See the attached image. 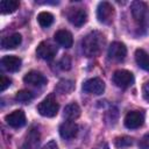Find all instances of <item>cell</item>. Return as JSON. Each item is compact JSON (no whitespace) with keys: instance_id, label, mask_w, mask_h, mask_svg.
Here are the masks:
<instances>
[{"instance_id":"5bb4252c","label":"cell","mask_w":149,"mask_h":149,"mask_svg":"<svg viewBox=\"0 0 149 149\" xmlns=\"http://www.w3.org/2000/svg\"><path fill=\"white\" fill-rule=\"evenodd\" d=\"M54 38L63 48H71L73 44V38H72L71 33L65 29H61V30L56 31Z\"/></svg>"},{"instance_id":"7a4b0ae2","label":"cell","mask_w":149,"mask_h":149,"mask_svg":"<svg viewBox=\"0 0 149 149\" xmlns=\"http://www.w3.org/2000/svg\"><path fill=\"white\" fill-rule=\"evenodd\" d=\"M133 19L143 29L149 28V6L143 1H134L130 5Z\"/></svg>"},{"instance_id":"d6986e66","label":"cell","mask_w":149,"mask_h":149,"mask_svg":"<svg viewBox=\"0 0 149 149\" xmlns=\"http://www.w3.org/2000/svg\"><path fill=\"white\" fill-rule=\"evenodd\" d=\"M80 115V107L78 106V104L76 102H71L69 105L65 106L64 108V116L68 120H76L77 118H79Z\"/></svg>"},{"instance_id":"9a60e30c","label":"cell","mask_w":149,"mask_h":149,"mask_svg":"<svg viewBox=\"0 0 149 149\" xmlns=\"http://www.w3.org/2000/svg\"><path fill=\"white\" fill-rule=\"evenodd\" d=\"M2 68L8 72H15L21 68V59L16 56H5L1 59Z\"/></svg>"},{"instance_id":"9c48e42d","label":"cell","mask_w":149,"mask_h":149,"mask_svg":"<svg viewBox=\"0 0 149 149\" xmlns=\"http://www.w3.org/2000/svg\"><path fill=\"white\" fill-rule=\"evenodd\" d=\"M56 52H57V48L49 42H41L36 48V55L44 61L52 59Z\"/></svg>"},{"instance_id":"44dd1931","label":"cell","mask_w":149,"mask_h":149,"mask_svg":"<svg viewBox=\"0 0 149 149\" xmlns=\"http://www.w3.org/2000/svg\"><path fill=\"white\" fill-rule=\"evenodd\" d=\"M37 21H38V23H40L41 27L48 28L54 22V15L51 13H49V12H41L37 15Z\"/></svg>"},{"instance_id":"e0dca14e","label":"cell","mask_w":149,"mask_h":149,"mask_svg":"<svg viewBox=\"0 0 149 149\" xmlns=\"http://www.w3.org/2000/svg\"><path fill=\"white\" fill-rule=\"evenodd\" d=\"M38 142H40V134H38V130H36V129H30L29 133L27 134L26 139H24L22 149H35L36 146L38 144Z\"/></svg>"},{"instance_id":"2e32d148","label":"cell","mask_w":149,"mask_h":149,"mask_svg":"<svg viewBox=\"0 0 149 149\" xmlns=\"http://www.w3.org/2000/svg\"><path fill=\"white\" fill-rule=\"evenodd\" d=\"M21 41H22L21 35L15 33V34H12L10 36L3 37L1 40V47H2V49H6V50L15 49L16 47H19L21 44Z\"/></svg>"},{"instance_id":"277c9868","label":"cell","mask_w":149,"mask_h":149,"mask_svg":"<svg viewBox=\"0 0 149 149\" xmlns=\"http://www.w3.org/2000/svg\"><path fill=\"white\" fill-rule=\"evenodd\" d=\"M113 16H114V8L109 2L102 1L98 5L97 17H98L99 22H101L104 24H109L113 21Z\"/></svg>"},{"instance_id":"603a6c76","label":"cell","mask_w":149,"mask_h":149,"mask_svg":"<svg viewBox=\"0 0 149 149\" xmlns=\"http://www.w3.org/2000/svg\"><path fill=\"white\" fill-rule=\"evenodd\" d=\"M115 147L118 149H123V148H128L133 144V139L129 137V136H119L115 139V142H114Z\"/></svg>"},{"instance_id":"52a82bcc","label":"cell","mask_w":149,"mask_h":149,"mask_svg":"<svg viewBox=\"0 0 149 149\" xmlns=\"http://www.w3.org/2000/svg\"><path fill=\"white\" fill-rule=\"evenodd\" d=\"M144 115L140 111H130L125 116V126L128 129H136L143 125Z\"/></svg>"},{"instance_id":"5b68a950","label":"cell","mask_w":149,"mask_h":149,"mask_svg":"<svg viewBox=\"0 0 149 149\" xmlns=\"http://www.w3.org/2000/svg\"><path fill=\"white\" fill-rule=\"evenodd\" d=\"M134 81V76L128 70H116L113 73V83L121 88L129 87Z\"/></svg>"},{"instance_id":"4fadbf2b","label":"cell","mask_w":149,"mask_h":149,"mask_svg":"<svg viewBox=\"0 0 149 149\" xmlns=\"http://www.w3.org/2000/svg\"><path fill=\"white\" fill-rule=\"evenodd\" d=\"M23 81L26 84H28V85L41 87V86L47 84V78L41 72H38V71H29L28 73L24 74Z\"/></svg>"},{"instance_id":"ac0fdd59","label":"cell","mask_w":149,"mask_h":149,"mask_svg":"<svg viewBox=\"0 0 149 149\" xmlns=\"http://www.w3.org/2000/svg\"><path fill=\"white\" fill-rule=\"evenodd\" d=\"M135 61L141 69L149 72V55L143 49H137L135 51Z\"/></svg>"},{"instance_id":"7c38bea8","label":"cell","mask_w":149,"mask_h":149,"mask_svg":"<svg viewBox=\"0 0 149 149\" xmlns=\"http://www.w3.org/2000/svg\"><path fill=\"white\" fill-rule=\"evenodd\" d=\"M77 133H78V126L73 121H71V120L64 121L59 126V135L64 140H71V139H73L77 135Z\"/></svg>"},{"instance_id":"6da1fadb","label":"cell","mask_w":149,"mask_h":149,"mask_svg":"<svg viewBox=\"0 0 149 149\" xmlns=\"http://www.w3.org/2000/svg\"><path fill=\"white\" fill-rule=\"evenodd\" d=\"M104 44H105L104 35L100 31H92V33L87 34L81 42L83 52L87 57L97 56L101 51Z\"/></svg>"},{"instance_id":"8992f818","label":"cell","mask_w":149,"mask_h":149,"mask_svg":"<svg viewBox=\"0 0 149 149\" xmlns=\"http://www.w3.org/2000/svg\"><path fill=\"white\" fill-rule=\"evenodd\" d=\"M83 91L90 94H102L105 91V83L100 78H91L83 84Z\"/></svg>"},{"instance_id":"ba28073f","label":"cell","mask_w":149,"mask_h":149,"mask_svg":"<svg viewBox=\"0 0 149 149\" xmlns=\"http://www.w3.org/2000/svg\"><path fill=\"white\" fill-rule=\"evenodd\" d=\"M127 48L121 42H113L108 48V58L115 62H121L126 58Z\"/></svg>"},{"instance_id":"8fae6325","label":"cell","mask_w":149,"mask_h":149,"mask_svg":"<svg viewBox=\"0 0 149 149\" xmlns=\"http://www.w3.org/2000/svg\"><path fill=\"white\" fill-rule=\"evenodd\" d=\"M68 19L74 27H81L87 19V14L83 8H71L68 12Z\"/></svg>"},{"instance_id":"30bf717a","label":"cell","mask_w":149,"mask_h":149,"mask_svg":"<svg viewBox=\"0 0 149 149\" xmlns=\"http://www.w3.org/2000/svg\"><path fill=\"white\" fill-rule=\"evenodd\" d=\"M5 120L8 126H10L13 128H21L26 125V114L23 111L16 109V111L9 113L8 115H6Z\"/></svg>"},{"instance_id":"cb8c5ba5","label":"cell","mask_w":149,"mask_h":149,"mask_svg":"<svg viewBox=\"0 0 149 149\" xmlns=\"http://www.w3.org/2000/svg\"><path fill=\"white\" fill-rule=\"evenodd\" d=\"M15 99L21 102H27L33 99V93L28 90H21L15 94Z\"/></svg>"},{"instance_id":"4316f807","label":"cell","mask_w":149,"mask_h":149,"mask_svg":"<svg viewBox=\"0 0 149 149\" xmlns=\"http://www.w3.org/2000/svg\"><path fill=\"white\" fill-rule=\"evenodd\" d=\"M9 85H10V79L5 77V76H1L0 77V91L3 92Z\"/></svg>"},{"instance_id":"f546056e","label":"cell","mask_w":149,"mask_h":149,"mask_svg":"<svg viewBox=\"0 0 149 149\" xmlns=\"http://www.w3.org/2000/svg\"><path fill=\"white\" fill-rule=\"evenodd\" d=\"M95 149H109V147H108V144L106 142H101L95 147Z\"/></svg>"},{"instance_id":"3957f363","label":"cell","mask_w":149,"mask_h":149,"mask_svg":"<svg viewBox=\"0 0 149 149\" xmlns=\"http://www.w3.org/2000/svg\"><path fill=\"white\" fill-rule=\"evenodd\" d=\"M37 111L42 116L52 118L58 112V104L52 97H48L40 102V105L37 106Z\"/></svg>"},{"instance_id":"d4e9b609","label":"cell","mask_w":149,"mask_h":149,"mask_svg":"<svg viewBox=\"0 0 149 149\" xmlns=\"http://www.w3.org/2000/svg\"><path fill=\"white\" fill-rule=\"evenodd\" d=\"M59 66L62 70H70L71 68V58L68 55H64L59 62Z\"/></svg>"},{"instance_id":"484cf974","label":"cell","mask_w":149,"mask_h":149,"mask_svg":"<svg viewBox=\"0 0 149 149\" xmlns=\"http://www.w3.org/2000/svg\"><path fill=\"white\" fill-rule=\"evenodd\" d=\"M139 147L140 149H149V133L143 135V137L139 142Z\"/></svg>"},{"instance_id":"ffe728a7","label":"cell","mask_w":149,"mask_h":149,"mask_svg":"<svg viewBox=\"0 0 149 149\" xmlns=\"http://www.w3.org/2000/svg\"><path fill=\"white\" fill-rule=\"evenodd\" d=\"M17 8H19V1L16 0H1L0 1V10L2 14L13 13Z\"/></svg>"},{"instance_id":"f1b7e54d","label":"cell","mask_w":149,"mask_h":149,"mask_svg":"<svg viewBox=\"0 0 149 149\" xmlns=\"http://www.w3.org/2000/svg\"><path fill=\"white\" fill-rule=\"evenodd\" d=\"M42 149H58V147H57V143L55 141H50L47 144H44Z\"/></svg>"},{"instance_id":"83f0119b","label":"cell","mask_w":149,"mask_h":149,"mask_svg":"<svg viewBox=\"0 0 149 149\" xmlns=\"http://www.w3.org/2000/svg\"><path fill=\"white\" fill-rule=\"evenodd\" d=\"M142 95L146 101L149 102V81H146L142 86Z\"/></svg>"},{"instance_id":"7402d4cb","label":"cell","mask_w":149,"mask_h":149,"mask_svg":"<svg viewBox=\"0 0 149 149\" xmlns=\"http://www.w3.org/2000/svg\"><path fill=\"white\" fill-rule=\"evenodd\" d=\"M72 90H73V83L71 80H61L56 86V91L61 94H66Z\"/></svg>"}]
</instances>
